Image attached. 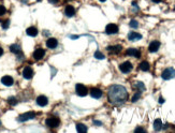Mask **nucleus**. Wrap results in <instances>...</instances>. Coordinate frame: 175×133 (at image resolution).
Returning <instances> with one entry per match:
<instances>
[{
    "label": "nucleus",
    "mask_w": 175,
    "mask_h": 133,
    "mask_svg": "<svg viewBox=\"0 0 175 133\" xmlns=\"http://www.w3.org/2000/svg\"><path fill=\"white\" fill-rule=\"evenodd\" d=\"M23 76L25 77L26 79H30L34 76V70L30 68V67H26L23 70Z\"/></svg>",
    "instance_id": "1a4fd4ad"
},
{
    "label": "nucleus",
    "mask_w": 175,
    "mask_h": 133,
    "mask_svg": "<svg viewBox=\"0 0 175 133\" xmlns=\"http://www.w3.org/2000/svg\"><path fill=\"white\" fill-rule=\"evenodd\" d=\"M75 91L79 97H85L88 94L87 88L85 87L84 85H82V84H77V85L75 86Z\"/></svg>",
    "instance_id": "39448f33"
},
{
    "label": "nucleus",
    "mask_w": 175,
    "mask_h": 133,
    "mask_svg": "<svg viewBox=\"0 0 175 133\" xmlns=\"http://www.w3.org/2000/svg\"><path fill=\"white\" fill-rule=\"evenodd\" d=\"M152 2H155V3H159V2H161L162 0H152Z\"/></svg>",
    "instance_id": "f704fd0d"
},
{
    "label": "nucleus",
    "mask_w": 175,
    "mask_h": 133,
    "mask_svg": "<svg viewBox=\"0 0 175 133\" xmlns=\"http://www.w3.org/2000/svg\"><path fill=\"white\" fill-rule=\"evenodd\" d=\"M134 131H136V132H145V129H143V128H141V127H138Z\"/></svg>",
    "instance_id": "7c9ffc66"
},
{
    "label": "nucleus",
    "mask_w": 175,
    "mask_h": 133,
    "mask_svg": "<svg viewBox=\"0 0 175 133\" xmlns=\"http://www.w3.org/2000/svg\"><path fill=\"white\" fill-rule=\"evenodd\" d=\"M126 54L129 55V56L136 57V58H140V56H141V52L138 51L136 48H128L127 52H126Z\"/></svg>",
    "instance_id": "ddd939ff"
},
{
    "label": "nucleus",
    "mask_w": 175,
    "mask_h": 133,
    "mask_svg": "<svg viewBox=\"0 0 175 133\" xmlns=\"http://www.w3.org/2000/svg\"><path fill=\"white\" fill-rule=\"evenodd\" d=\"M107 52L111 54H118L119 52H122V45H113V46H107Z\"/></svg>",
    "instance_id": "9b49d317"
},
{
    "label": "nucleus",
    "mask_w": 175,
    "mask_h": 133,
    "mask_svg": "<svg viewBox=\"0 0 175 133\" xmlns=\"http://www.w3.org/2000/svg\"><path fill=\"white\" fill-rule=\"evenodd\" d=\"M57 45H58V41L55 38H50L46 41V46L48 48H51V49H54L55 47H57Z\"/></svg>",
    "instance_id": "f8f14e48"
},
{
    "label": "nucleus",
    "mask_w": 175,
    "mask_h": 133,
    "mask_svg": "<svg viewBox=\"0 0 175 133\" xmlns=\"http://www.w3.org/2000/svg\"><path fill=\"white\" fill-rule=\"evenodd\" d=\"M6 12H7L6 8H4V7H3V6H1V4H0V16H1V15L4 14Z\"/></svg>",
    "instance_id": "c756f323"
},
{
    "label": "nucleus",
    "mask_w": 175,
    "mask_h": 133,
    "mask_svg": "<svg viewBox=\"0 0 175 133\" xmlns=\"http://www.w3.org/2000/svg\"><path fill=\"white\" fill-rule=\"evenodd\" d=\"M132 63H129V61H125L119 65V70L122 71V73H129L130 71L132 70Z\"/></svg>",
    "instance_id": "423d86ee"
},
{
    "label": "nucleus",
    "mask_w": 175,
    "mask_h": 133,
    "mask_svg": "<svg viewBox=\"0 0 175 133\" xmlns=\"http://www.w3.org/2000/svg\"><path fill=\"white\" fill-rule=\"evenodd\" d=\"M149 63H147V61H142L141 63H140V69H141L142 71H145V72H146V71H148L149 70Z\"/></svg>",
    "instance_id": "5701e85b"
},
{
    "label": "nucleus",
    "mask_w": 175,
    "mask_h": 133,
    "mask_svg": "<svg viewBox=\"0 0 175 133\" xmlns=\"http://www.w3.org/2000/svg\"><path fill=\"white\" fill-rule=\"evenodd\" d=\"M141 96H142V91H140V90H139L138 92H136V94H133V97H132V100H131V101H132L133 103H134V102H136L139 99H140V98H141Z\"/></svg>",
    "instance_id": "b1692460"
},
{
    "label": "nucleus",
    "mask_w": 175,
    "mask_h": 133,
    "mask_svg": "<svg viewBox=\"0 0 175 133\" xmlns=\"http://www.w3.org/2000/svg\"><path fill=\"white\" fill-rule=\"evenodd\" d=\"M105 32L107 34H116L118 32V26L115 24H109L105 27Z\"/></svg>",
    "instance_id": "0eeeda50"
},
{
    "label": "nucleus",
    "mask_w": 175,
    "mask_h": 133,
    "mask_svg": "<svg viewBox=\"0 0 175 133\" xmlns=\"http://www.w3.org/2000/svg\"><path fill=\"white\" fill-rule=\"evenodd\" d=\"M129 26L131 27V28H138V27H139V23L136 22V20H130Z\"/></svg>",
    "instance_id": "cd10ccee"
},
{
    "label": "nucleus",
    "mask_w": 175,
    "mask_h": 133,
    "mask_svg": "<svg viewBox=\"0 0 175 133\" xmlns=\"http://www.w3.org/2000/svg\"><path fill=\"white\" fill-rule=\"evenodd\" d=\"M1 26H2L3 29L9 28V26H10V20H3V22H1Z\"/></svg>",
    "instance_id": "c85d7f7f"
},
{
    "label": "nucleus",
    "mask_w": 175,
    "mask_h": 133,
    "mask_svg": "<svg viewBox=\"0 0 175 133\" xmlns=\"http://www.w3.org/2000/svg\"><path fill=\"white\" fill-rule=\"evenodd\" d=\"M162 121H161V119H155V121H154V129L155 131H160L162 129Z\"/></svg>",
    "instance_id": "aec40b11"
},
{
    "label": "nucleus",
    "mask_w": 175,
    "mask_h": 133,
    "mask_svg": "<svg viewBox=\"0 0 175 133\" xmlns=\"http://www.w3.org/2000/svg\"><path fill=\"white\" fill-rule=\"evenodd\" d=\"M48 103V99L45 96H39L37 98V104L40 106H45Z\"/></svg>",
    "instance_id": "f3484780"
},
{
    "label": "nucleus",
    "mask_w": 175,
    "mask_h": 133,
    "mask_svg": "<svg viewBox=\"0 0 175 133\" xmlns=\"http://www.w3.org/2000/svg\"><path fill=\"white\" fill-rule=\"evenodd\" d=\"M48 2L54 3V4H56V3L58 2V0H48Z\"/></svg>",
    "instance_id": "473e14b6"
},
{
    "label": "nucleus",
    "mask_w": 175,
    "mask_h": 133,
    "mask_svg": "<svg viewBox=\"0 0 175 133\" xmlns=\"http://www.w3.org/2000/svg\"><path fill=\"white\" fill-rule=\"evenodd\" d=\"M95 57H96L97 59H104V58H105L104 55L102 54L100 51H97L96 53H95Z\"/></svg>",
    "instance_id": "bb28decb"
},
{
    "label": "nucleus",
    "mask_w": 175,
    "mask_h": 133,
    "mask_svg": "<svg viewBox=\"0 0 175 133\" xmlns=\"http://www.w3.org/2000/svg\"><path fill=\"white\" fill-rule=\"evenodd\" d=\"M159 47H160V42L159 41H152L148 46V51L150 53H156L159 49Z\"/></svg>",
    "instance_id": "9d476101"
},
{
    "label": "nucleus",
    "mask_w": 175,
    "mask_h": 133,
    "mask_svg": "<svg viewBox=\"0 0 175 133\" xmlns=\"http://www.w3.org/2000/svg\"><path fill=\"white\" fill-rule=\"evenodd\" d=\"M1 83H2L4 86H12L13 83H14V81H13V78H12L10 75H6V76H3L2 78H1Z\"/></svg>",
    "instance_id": "dca6fc26"
},
{
    "label": "nucleus",
    "mask_w": 175,
    "mask_h": 133,
    "mask_svg": "<svg viewBox=\"0 0 175 133\" xmlns=\"http://www.w3.org/2000/svg\"><path fill=\"white\" fill-rule=\"evenodd\" d=\"M2 55H3V49H2L1 47H0V57L2 56Z\"/></svg>",
    "instance_id": "e433bc0d"
},
{
    "label": "nucleus",
    "mask_w": 175,
    "mask_h": 133,
    "mask_svg": "<svg viewBox=\"0 0 175 133\" xmlns=\"http://www.w3.org/2000/svg\"><path fill=\"white\" fill-rule=\"evenodd\" d=\"M93 124H95L96 126H98V127H99V126H102V122L101 121H98V120H95V121H93Z\"/></svg>",
    "instance_id": "2f4dec72"
},
{
    "label": "nucleus",
    "mask_w": 175,
    "mask_h": 133,
    "mask_svg": "<svg viewBox=\"0 0 175 133\" xmlns=\"http://www.w3.org/2000/svg\"><path fill=\"white\" fill-rule=\"evenodd\" d=\"M107 98L113 104H122L128 99V91L122 85H112L107 91Z\"/></svg>",
    "instance_id": "f257e3e1"
},
{
    "label": "nucleus",
    "mask_w": 175,
    "mask_h": 133,
    "mask_svg": "<svg viewBox=\"0 0 175 133\" xmlns=\"http://www.w3.org/2000/svg\"><path fill=\"white\" fill-rule=\"evenodd\" d=\"M99 1H101V2H104V1H106V0H99Z\"/></svg>",
    "instance_id": "4c0bfd02"
},
{
    "label": "nucleus",
    "mask_w": 175,
    "mask_h": 133,
    "mask_svg": "<svg viewBox=\"0 0 175 133\" xmlns=\"http://www.w3.org/2000/svg\"><path fill=\"white\" fill-rule=\"evenodd\" d=\"M10 51L12 53H14V54H20V52H22V49H20V46L18 44H12L10 46Z\"/></svg>",
    "instance_id": "412c9836"
},
{
    "label": "nucleus",
    "mask_w": 175,
    "mask_h": 133,
    "mask_svg": "<svg viewBox=\"0 0 175 133\" xmlns=\"http://www.w3.org/2000/svg\"><path fill=\"white\" fill-rule=\"evenodd\" d=\"M36 117V113L34 112H27V113H24L22 115L18 116L17 120L20 122H24V121H27V120H31V119H34Z\"/></svg>",
    "instance_id": "f03ea898"
},
{
    "label": "nucleus",
    "mask_w": 175,
    "mask_h": 133,
    "mask_svg": "<svg viewBox=\"0 0 175 133\" xmlns=\"http://www.w3.org/2000/svg\"><path fill=\"white\" fill-rule=\"evenodd\" d=\"M141 39H142V34L138 33L136 31H131L128 34V40H130V41H139V40Z\"/></svg>",
    "instance_id": "2eb2a0df"
},
{
    "label": "nucleus",
    "mask_w": 175,
    "mask_h": 133,
    "mask_svg": "<svg viewBox=\"0 0 175 133\" xmlns=\"http://www.w3.org/2000/svg\"><path fill=\"white\" fill-rule=\"evenodd\" d=\"M26 33L28 34L29 37H36L38 34V29L36 27H29L26 30Z\"/></svg>",
    "instance_id": "6ab92c4d"
},
{
    "label": "nucleus",
    "mask_w": 175,
    "mask_h": 133,
    "mask_svg": "<svg viewBox=\"0 0 175 133\" xmlns=\"http://www.w3.org/2000/svg\"><path fill=\"white\" fill-rule=\"evenodd\" d=\"M0 126H1V121H0Z\"/></svg>",
    "instance_id": "58836bf2"
},
{
    "label": "nucleus",
    "mask_w": 175,
    "mask_h": 133,
    "mask_svg": "<svg viewBox=\"0 0 175 133\" xmlns=\"http://www.w3.org/2000/svg\"><path fill=\"white\" fill-rule=\"evenodd\" d=\"M71 39H77L79 38V36H70Z\"/></svg>",
    "instance_id": "c9c22d12"
},
{
    "label": "nucleus",
    "mask_w": 175,
    "mask_h": 133,
    "mask_svg": "<svg viewBox=\"0 0 175 133\" xmlns=\"http://www.w3.org/2000/svg\"><path fill=\"white\" fill-rule=\"evenodd\" d=\"M76 130H77V132L79 133H83V132H87V127L85 125H83V124H77L76 125Z\"/></svg>",
    "instance_id": "4be33fe9"
},
{
    "label": "nucleus",
    "mask_w": 175,
    "mask_h": 133,
    "mask_svg": "<svg viewBox=\"0 0 175 133\" xmlns=\"http://www.w3.org/2000/svg\"><path fill=\"white\" fill-rule=\"evenodd\" d=\"M8 102H9V104L16 105L17 104V99L15 98V97H10V98L8 99Z\"/></svg>",
    "instance_id": "a878e982"
},
{
    "label": "nucleus",
    "mask_w": 175,
    "mask_h": 133,
    "mask_svg": "<svg viewBox=\"0 0 175 133\" xmlns=\"http://www.w3.org/2000/svg\"><path fill=\"white\" fill-rule=\"evenodd\" d=\"M37 1H40V0H37Z\"/></svg>",
    "instance_id": "ea45409f"
},
{
    "label": "nucleus",
    "mask_w": 175,
    "mask_h": 133,
    "mask_svg": "<svg viewBox=\"0 0 175 133\" xmlns=\"http://www.w3.org/2000/svg\"><path fill=\"white\" fill-rule=\"evenodd\" d=\"M159 103H164V99L162 98V97H160V98H159Z\"/></svg>",
    "instance_id": "72a5a7b5"
},
{
    "label": "nucleus",
    "mask_w": 175,
    "mask_h": 133,
    "mask_svg": "<svg viewBox=\"0 0 175 133\" xmlns=\"http://www.w3.org/2000/svg\"><path fill=\"white\" fill-rule=\"evenodd\" d=\"M59 124H60V120L57 117H48L45 120V125L48 128H57L59 126Z\"/></svg>",
    "instance_id": "20e7f679"
},
{
    "label": "nucleus",
    "mask_w": 175,
    "mask_h": 133,
    "mask_svg": "<svg viewBox=\"0 0 175 133\" xmlns=\"http://www.w3.org/2000/svg\"><path fill=\"white\" fill-rule=\"evenodd\" d=\"M161 76H162L163 79H166V81H169V79L173 78V77H175V69H173V68L166 69V70L162 72Z\"/></svg>",
    "instance_id": "7ed1b4c3"
},
{
    "label": "nucleus",
    "mask_w": 175,
    "mask_h": 133,
    "mask_svg": "<svg viewBox=\"0 0 175 133\" xmlns=\"http://www.w3.org/2000/svg\"><path fill=\"white\" fill-rule=\"evenodd\" d=\"M65 14L68 17H72L75 15V9L72 6H67L65 9Z\"/></svg>",
    "instance_id": "a211bd4d"
},
{
    "label": "nucleus",
    "mask_w": 175,
    "mask_h": 133,
    "mask_svg": "<svg viewBox=\"0 0 175 133\" xmlns=\"http://www.w3.org/2000/svg\"><path fill=\"white\" fill-rule=\"evenodd\" d=\"M45 55V51L43 48H37L34 53V58L36 60H41Z\"/></svg>",
    "instance_id": "6e6552de"
},
{
    "label": "nucleus",
    "mask_w": 175,
    "mask_h": 133,
    "mask_svg": "<svg viewBox=\"0 0 175 133\" xmlns=\"http://www.w3.org/2000/svg\"><path fill=\"white\" fill-rule=\"evenodd\" d=\"M136 87L138 88V89H139L140 91H143V90H145V89H146L145 85H144V84H143L142 82H136Z\"/></svg>",
    "instance_id": "393cba45"
},
{
    "label": "nucleus",
    "mask_w": 175,
    "mask_h": 133,
    "mask_svg": "<svg viewBox=\"0 0 175 133\" xmlns=\"http://www.w3.org/2000/svg\"><path fill=\"white\" fill-rule=\"evenodd\" d=\"M90 96L95 99H100L102 97V90L99 88H93L90 90Z\"/></svg>",
    "instance_id": "4468645a"
}]
</instances>
